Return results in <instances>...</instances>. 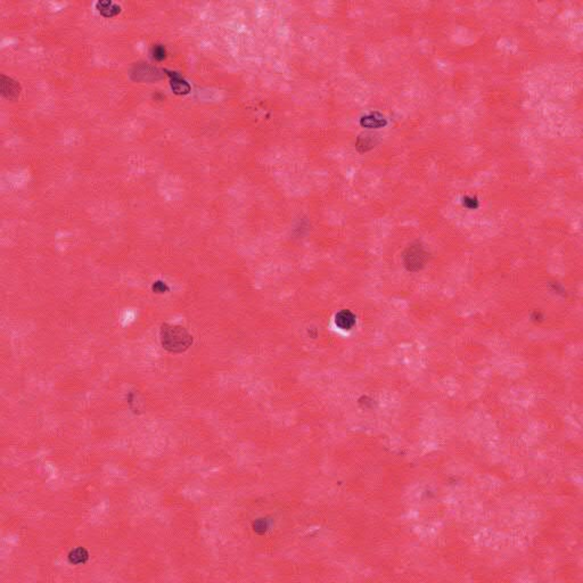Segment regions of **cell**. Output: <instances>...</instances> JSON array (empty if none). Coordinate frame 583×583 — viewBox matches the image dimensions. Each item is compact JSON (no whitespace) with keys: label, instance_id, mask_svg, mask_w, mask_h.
I'll return each instance as SVG.
<instances>
[{"label":"cell","instance_id":"6da1fadb","mask_svg":"<svg viewBox=\"0 0 583 583\" xmlns=\"http://www.w3.org/2000/svg\"><path fill=\"white\" fill-rule=\"evenodd\" d=\"M161 343L169 352L181 353L191 345L192 336L181 326L165 324L161 328Z\"/></svg>","mask_w":583,"mask_h":583},{"label":"cell","instance_id":"7a4b0ae2","mask_svg":"<svg viewBox=\"0 0 583 583\" xmlns=\"http://www.w3.org/2000/svg\"><path fill=\"white\" fill-rule=\"evenodd\" d=\"M428 260V253L421 244H413L404 253V263L409 271L423 269Z\"/></svg>","mask_w":583,"mask_h":583},{"label":"cell","instance_id":"3957f363","mask_svg":"<svg viewBox=\"0 0 583 583\" xmlns=\"http://www.w3.org/2000/svg\"><path fill=\"white\" fill-rule=\"evenodd\" d=\"M377 143H378V136L377 135L362 134L358 137L355 147H357L360 153H364L370 151L371 148H374Z\"/></svg>","mask_w":583,"mask_h":583},{"label":"cell","instance_id":"277c9868","mask_svg":"<svg viewBox=\"0 0 583 583\" xmlns=\"http://www.w3.org/2000/svg\"><path fill=\"white\" fill-rule=\"evenodd\" d=\"M335 324L341 329H344V331H350V329L355 325V317L351 311L343 310L341 312H338V314L336 315Z\"/></svg>","mask_w":583,"mask_h":583},{"label":"cell","instance_id":"5b68a950","mask_svg":"<svg viewBox=\"0 0 583 583\" xmlns=\"http://www.w3.org/2000/svg\"><path fill=\"white\" fill-rule=\"evenodd\" d=\"M168 74L171 76V88H172V90L175 93L182 95V93L189 92V90H190L189 84H188L186 81L178 74V73L169 72Z\"/></svg>","mask_w":583,"mask_h":583},{"label":"cell","instance_id":"8992f818","mask_svg":"<svg viewBox=\"0 0 583 583\" xmlns=\"http://www.w3.org/2000/svg\"><path fill=\"white\" fill-rule=\"evenodd\" d=\"M67 559L73 565L85 564L89 559V552L85 548L82 547L75 548V549L70 551V554L67 556Z\"/></svg>","mask_w":583,"mask_h":583},{"label":"cell","instance_id":"52a82bcc","mask_svg":"<svg viewBox=\"0 0 583 583\" xmlns=\"http://www.w3.org/2000/svg\"><path fill=\"white\" fill-rule=\"evenodd\" d=\"M376 114H371L369 117H366L361 120V124L364 127H368V128H378L380 126H384L385 121L383 117H380L379 119H376Z\"/></svg>","mask_w":583,"mask_h":583},{"label":"cell","instance_id":"ba28073f","mask_svg":"<svg viewBox=\"0 0 583 583\" xmlns=\"http://www.w3.org/2000/svg\"><path fill=\"white\" fill-rule=\"evenodd\" d=\"M153 56L157 61H162L163 58H165V49L162 46H155L153 49Z\"/></svg>","mask_w":583,"mask_h":583}]
</instances>
